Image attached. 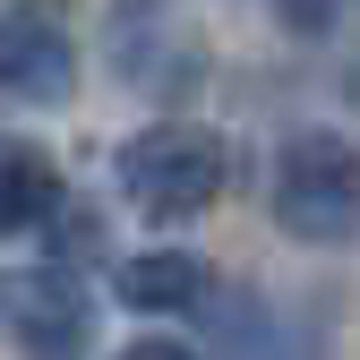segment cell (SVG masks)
Returning a JSON list of instances; mask_svg holds the SVG:
<instances>
[{"mask_svg": "<svg viewBox=\"0 0 360 360\" xmlns=\"http://www.w3.org/2000/svg\"><path fill=\"white\" fill-rule=\"evenodd\" d=\"M214 335H223V360H309V335L266 292H232L214 309Z\"/></svg>", "mask_w": 360, "mask_h": 360, "instance_id": "cell-7", "label": "cell"}, {"mask_svg": "<svg viewBox=\"0 0 360 360\" xmlns=\"http://www.w3.org/2000/svg\"><path fill=\"white\" fill-rule=\"evenodd\" d=\"M0 318L34 360H69L86 343V326H95V300H86V283L69 266H9L0 275Z\"/></svg>", "mask_w": 360, "mask_h": 360, "instance_id": "cell-5", "label": "cell"}, {"mask_svg": "<svg viewBox=\"0 0 360 360\" xmlns=\"http://www.w3.org/2000/svg\"><path fill=\"white\" fill-rule=\"evenodd\" d=\"M112 292H120L129 309H146V318H180V309L206 300V257H198V249H172V240L129 249L120 275H112Z\"/></svg>", "mask_w": 360, "mask_h": 360, "instance_id": "cell-6", "label": "cell"}, {"mask_svg": "<svg viewBox=\"0 0 360 360\" xmlns=\"http://www.w3.org/2000/svg\"><path fill=\"white\" fill-rule=\"evenodd\" d=\"M275 18H283V34H326L335 0H275Z\"/></svg>", "mask_w": 360, "mask_h": 360, "instance_id": "cell-9", "label": "cell"}, {"mask_svg": "<svg viewBox=\"0 0 360 360\" xmlns=\"http://www.w3.org/2000/svg\"><path fill=\"white\" fill-rule=\"evenodd\" d=\"M343 103H352V112H360V52H352V60H343Z\"/></svg>", "mask_w": 360, "mask_h": 360, "instance_id": "cell-11", "label": "cell"}, {"mask_svg": "<svg viewBox=\"0 0 360 360\" xmlns=\"http://www.w3.org/2000/svg\"><path fill=\"white\" fill-rule=\"evenodd\" d=\"M103 52H112V77L155 103H180L206 86V34L189 18H172V0H120L103 26Z\"/></svg>", "mask_w": 360, "mask_h": 360, "instance_id": "cell-3", "label": "cell"}, {"mask_svg": "<svg viewBox=\"0 0 360 360\" xmlns=\"http://www.w3.org/2000/svg\"><path fill=\"white\" fill-rule=\"evenodd\" d=\"M0 95L43 112L77 95V34L52 0H0Z\"/></svg>", "mask_w": 360, "mask_h": 360, "instance_id": "cell-4", "label": "cell"}, {"mask_svg": "<svg viewBox=\"0 0 360 360\" xmlns=\"http://www.w3.org/2000/svg\"><path fill=\"white\" fill-rule=\"evenodd\" d=\"M112 180H120L129 214H146V223L172 232V223H198V214L223 198L232 155H223V138L198 129V120H155V129H138V138L120 146Z\"/></svg>", "mask_w": 360, "mask_h": 360, "instance_id": "cell-2", "label": "cell"}, {"mask_svg": "<svg viewBox=\"0 0 360 360\" xmlns=\"http://www.w3.org/2000/svg\"><path fill=\"white\" fill-rule=\"evenodd\" d=\"M60 214V172L43 146L26 138H0V240L9 232H34V223H52Z\"/></svg>", "mask_w": 360, "mask_h": 360, "instance_id": "cell-8", "label": "cell"}, {"mask_svg": "<svg viewBox=\"0 0 360 360\" xmlns=\"http://www.w3.org/2000/svg\"><path fill=\"white\" fill-rule=\"evenodd\" d=\"M266 206H275V232L300 249L360 240V146L343 129H292L266 172Z\"/></svg>", "mask_w": 360, "mask_h": 360, "instance_id": "cell-1", "label": "cell"}, {"mask_svg": "<svg viewBox=\"0 0 360 360\" xmlns=\"http://www.w3.org/2000/svg\"><path fill=\"white\" fill-rule=\"evenodd\" d=\"M112 360H198L189 343H172V335H138V343H120Z\"/></svg>", "mask_w": 360, "mask_h": 360, "instance_id": "cell-10", "label": "cell"}]
</instances>
